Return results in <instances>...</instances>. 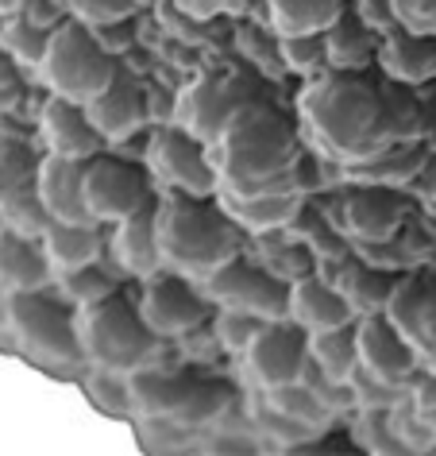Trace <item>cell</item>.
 <instances>
[{
  "instance_id": "1",
  "label": "cell",
  "mask_w": 436,
  "mask_h": 456,
  "mask_svg": "<svg viewBox=\"0 0 436 456\" xmlns=\"http://www.w3.org/2000/svg\"><path fill=\"white\" fill-rule=\"evenodd\" d=\"M297 120L302 135L336 167H359L394 143L386 89L363 74L325 70L309 77L297 94Z\"/></svg>"
},
{
  "instance_id": "2",
  "label": "cell",
  "mask_w": 436,
  "mask_h": 456,
  "mask_svg": "<svg viewBox=\"0 0 436 456\" xmlns=\"http://www.w3.org/2000/svg\"><path fill=\"white\" fill-rule=\"evenodd\" d=\"M213 163L221 175L216 193H305V163H302V135L294 124L279 117L267 101L247 105L228 124V132L213 143Z\"/></svg>"
},
{
  "instance_id": "3",
  "label": "cell",
  "mask_w": 436,
  "mask_h": 456,
  "mask_svg": "<svg viewBox=\"0 0 436 456\" xmlns=\"http://www.w3.org/2000/svg\"><path fill=\"white\" fill-rule=\"evenodd\" d=\"M158 252L163 271L205 282L244 256V228L221 209V201L174 193L158 201Z\"/></svg>"
},
{
  "instance_id": "4",
  "label": "cell",
  "mask_w": 436,
  "mask_h": 456,
  "mask_svg": "<svg viewBox=\"0 0 436 456\" xmlns=\"http://www.w3.org/2000/svg\"><path fill=\"white\" fill-rule=\"evenodd\" d=\"M77 340H82V356L89 368L117 371V375H135L151 368L158 356V345H163L147 329L140 305L124 302V294L82 305L77 310Z\"/></svg>"
},
{
  "instance_id": "5",
  "label": "cell",
  "mask_w": 436,
  "mask_h": 456,
  "mask_svg": "<svg viewBox=\"0 0 436 456\" xmlns=\"http://www.w3.org/2000/svg\"><path fill=\"white\" fill-rule=\"evenodd\" d=\"M8 329H12L20 352L39 368L74 371L85 363L82 340H77V310L70 314L43 290H24L8 298Z\"/></svg>"
},
{
  "instance_id": "6",
  "label": "cell",
  "mask_w": 436,
  "mask_h": 456,
  "mask_svg": "<svg viewBox=\"0 0 436 456\" xmlns=\"http://www.w3.org/2000/svg\"><path fill=\"white\" fill-rule=\"evenodd\" d=\"M117 70L120 59L101 47L93 28H85L82 20H66L62 28H54L51 47L39 62V77L47 94L82 101V105H89L117 77Z\"/></svg>"
},
{
  "instance_id": "7",
  "label": "cell",
  "mask_w": 436,
  "mask_h": 456,
  "mask_svg": "<svg viewBox=\"0 0 436 456\" xmlns=\"http://www.w3.org/2000/svg\"><path fill=\"white\" fill-rule=\"evenodd\" d=\"M132 387V410L143 418H166V421H182V426H201V421L221 418L232 395L221 383H193L182 379L174 371H158L155 363L143 371L128 375Z\"/></svg>"
},
{
  "instance_id": "8",
  "label": "cell",
  "mask_w": 436,
  "mask_h": 456,
  "mask_svg": "<svg viewBox=\"0 0 436 456\" xmlns=\"http://www.w3.org/2000/svg\"><path fill=\"white\" fill-rule=\"evenodd\" d=\"M255 101H262L255 82H247V77H239V74L209 70V74H198L174 97L170 120L213 147L228 132V124H232L247 105H255Z\"/></svg>"
},
{
  "instance_id": "9",
  "label": "cell",
  "mask_w": 436,
  "mask_h": 456,
  "mask_svg": "<svg viewBox=\"0 0 436 456\" xmlns=\"http://www.w3.org/2000/svg\"><path fill=\"white\" fill-rule=\"evenodd\" d=\"M147 170L155 175L158 186L182 198H216L221 175L213 163V147L198 140L193 132L178 128L174 120L158 124L147 143Z\"/></svg>"
},
{
  "instance_id": "10",
  "label": "cell",
  "mask_w": 436,
  "mask_h": 456,
  "mask_svg": "<svg viewBox=\"0 0 436 456\" xmlns=\"http://www.w3.org/2000/svg\"><path fill=\"white\" fill-rule=\"evenodd\" d=\"M205 294L216 310H239L262 322H282L290 317V282H282L262 259L236 256L213 279H205Z\"/></svg>"
},
{
  "instance_id": "11",
  "label": "cell",
  "mask_w": 436,
  "mask_h": 456,
  "mask_svg": "<svg viewBox=\"0 0 436 456\" xmlns=\"http://www.w3.org/2000/svg\"><path fill=\"white\" fill-rule=\"evenodd\" d=\"M135 305L158 340H186L213 322L209 294H201L193 279L174 275V271H158V275L143 279V294Z\"/></svg>"
},
{
  "instance_id": "12",
  "label": "cell",
  "mask_w": 436,
  "mask_h": 456,
  "mask_svg": "<svg viewBox=\"0 0 436 456\" xmlns=\"http://www.w3.org/2000/svg\"><path fill=\"white\" fill-rule=\"evenodd\" d=\"M85 205L97 224H120L151 205V178L124 159L93 155L85 159Z\"/></svg>"
},
{
  "instance_id": "13",
  "label": "cell",
  "mask_w": 436,
  "mask_h": 456,
  "mask_svg": "<svg viewBox=\"0 0 436 456\" xmlns=\"http://www.w3.org/2000/svg\"><path fill=\"white\" fill-rule=\"evenodd\" d=\"M328 216L351 240V248L375 244V240H394L398 232H406V201H401L390 186H363V182H351V190L332 201Z\"/></svg>"
},
{
  "instance_id": "14",
  "label": "cell",
  "mask_w": 436,
  "mask_h": 456,
  "mask_svg": "<svg viewBox=\"0 0 436 456\" xmlns=\"http://www.w3.org/2000/svg\"><path fill=\"white\" fill-rule=\"evenodd\" d=\"M247 371L262 391H274L282 383L302 379L305 363H309V333L302 325H294L290 317L282 322H267L262 333L255 337V345L247 348Z\"/></svg>"
},
{
  "instance_id": "15",
  "label": "cell",
  "mask_w": 436,
  "mask_h": 456,
  "mask_svg": "<svg viewBox=\"0 0 436 456\" xmlns=\"http://www.w3.org/2000/svg\"><path fill=\"white\" fill-rule=\"evenodd\" d=\"M386 317L421 352V368L436 371V279H429L417 267L406 271L386 305Z\"/></svg>"
},
{
  "instance_id": "16",
  "label": "cell",
  "mask_w": 436,
  "mask_h": 456,
  "mask_svg": "<svg viewBox=\"0 0 436 456\" xmlns=\"http://www.w3.org/2000/svg\"><path fill=\"white\" fill-rule=\"evenodd\" d=\"M355 333H359V371L386 383H413L421 375V352L409 345L406 333H398L386 314L359 317Z\"/></svg>"
},
{
  "instance_id": "17",
  "label": "cell",
  "mask_w": 436,
  "mask_h": 456,
  "mask_svg": "<svg viewBox=\"0 0 436 456\" xmlns=\"http://www.w3.org/2000/svg\"><path fill=\"white\" fill-rule=\"evenodd\" d=\"M89 120L97 124V132L105 135V143H124L151 120V94L140 82V74L117 70V77L89 101Z\"/></svg>"
},
{
  "instance_id": "18",
  "label": "cell",
  "mask_w": 436,
  "mask_h": 456,
  "mask_svg": "<svg viewBox=\"0 0 436 456\" xmlns=\"http://www.w3.org/2000/svg\"><path fill=\"white\" fill-rule=\"evenodd\" d=\"M39 132L51 155H66V159H93L105 147V135L97 132V124L89 120V109L82 101L70 97H47V105L39 112Z\"/></svg>"
},
{
  "instance_id": "19",
  "label": "cell",
  "mask_w": 436,
  "mask_h": 456,
  "mask_svg": "<svg viewBox=\"0 0 436 456\" xmlns=\"http://www.w3.org/2000/svg\"><path fill=\"white\" fill-rule=\"evenodd\" d=\"M36 193L47 205L51 221H66V224H85L93 221L85 205V163L82 159H66V155H43L39 163V178H36Z\"/></svg>"
},
{
  "instance_id": "20",
  "label": "cell",
  "mask_w": 436,
  "mask_h": 456,
  "mask_svg": "<svg viewBox=\"0 0 436 456\" xmlns=\"http://www.w3.org/2000/svg\"><path fill=\"white\" fill-rule=\"evenodd\" d=\"M109 252L117 259V267L132 279H151L163 271V252H158V201L143 205L140 213L112 224Z\"/></svg>"
},
{
  "instance_id": "21",
  "label": "cell",
  "mask_w": 436,
  "mask_h": 456,
  "mask_svg": "<svg viewBox=\"0 0 436 456\" xmlns=\"http://www.w3.org/2000/svg\"><path fill=\"white\" fill-rule=\"evenodd\" d=\"M221 209L244 228L247 236H274L290 232L294 221L305 209L302 190H279V193H216Z\"/></svg>"
},
{
  "instance_id": "22",
  "label": "cell",
  "mask_w": 436,
  "mask_h": 456,
  "mask_svg": "<svg viewBox=\"0 0 436 456\" xmlns=\"http://www.w3.org/2000/svg\"><path fill=\"white\" fill-rule=\"evenodd\" d=\"M317 271L325 279H332L340 287V294L351 302L355 317H375V314H386L390 298L398 290V271H383L375 264H367L359 256H348L340 264H317Z\"/></svg>"
},
{
  "instance_id": "23",
  "label": "cell",
  "mask_w": 436,
  "mask_h": 456,
  "mask_svg": "<svg viewBox=\"0 0 436 456\" xmlns=\"http://www.w3.org/2000/svg\"><path fill=\"white\" fill-rule=\"evenodd\" d=\"M290 322L302 325L309 337L313 333H325V329H340V325H351L359 322L351 310V302L340 294V287L332 279H325L320 271L313 275L297 279L290 287Z\"/></svg>"
},
{
  "instance_id": "24",
  "label": "cell",
  "mask_w": 436,
  "mask_h": 456,
  "mask_svg": "<svg viewBox=\"0 0 436 456\" xmlns=\"http://www.w3.org/2000/svg\"><path fill=\"white\" fill-rule=\"evenodd\" d=\"M54 282V267L43 240L24 236L16 228H0V287L8 294H24V290H47Z\"/></svg>"
},
{
  "instance_id": "25",
  "label": "cell",
  "mask_w": 436,
  "mask_h": 456,
  "mask_svg": "<svg viewBox=\"0 0 436 456\" xmlns=\"http://www.w3.org/2000/svg\"><path fill=\"white\" fill-rule=\"evenodd\" d=\"M378 66L390 82L417 89L424 82H436V39L432 36H417V31L394 28L383 36L378 47Z\"/></svg>"
},
{
  "instance_id": "26",
  "label": "cell",
  "mask_w": 436,
  "mask_h": 456,
  "mask_svg": "<svg viewBox=\"0 0 436 456\" xmlns=\"http://www.w3.org/2000/svg\"><path fill=\"white\" fill-rule=\"evenodd\" d=\"M429 163H432V147L424 140H394L375 159H367V163H359V167H348V178L363 182V186L401 190V186H413V182L424 175Z\"/></svg>"
},
{
  "instance_id": "27",
  "label": "cell",
  "mask_w": 436,
  "mask_h": 456,
  "mask_svg": "<svg viewBox=\"0 0 436 456\" xmlns=\"http://www.w3.org/2000/svg\"><path fill=\"white\" fill-rule=\"evenodd\" d=\"M378 47H383V36L371 24H363L355 12H343L340 20H332L325 28L328 70L363 74L371 62H378Z\"/></svg>"
},
{
  "instance_id": "28",
  "label": "cell",
  "mask_w": 436,
  "mask_h": 456,
  "mask_svg": "<svg viewBox=\"0 0 436 456\" xmlns=\"http://www.w3.org/2000/svg\"><path fill=\"white\" fill-rule=\"evenodd\" d=\"M43 252H47L51 267H54V279H59L74 267L97 264V259L105 256V236H101L97 221H85V224L54 221L47 232H43Z\"/></svg>"
},
{
  "instance_id": "29",
  "label": "cell",
  "mask_w": 436,
  "mask_h": 456,
  "mask_svg": "<svg viewBox=\"0 0 436 456\" xmlns=\"http://www.w3.org/2000/svg\"><path fill=\"white\" fill-rule=\"evenodd\" d=\"M343 12V0H267V24L274 36H313Z\"/></svg>"
},
{
  "instance_id": "30",
  "label": "cell",
  "mask_w": 436,
  "mask_h": 456,
  "mask_svg": "<svg viewBox=\"0 0 436 456\" xmlns=\"http://www.w3.org/2000/svg\"><path fill=\"white\" fill-rule=\"evenodd\" d=\"M309 360L325 375H332V379H351L359 371V333H355V322L309 337Z\"/></svg>"
},
{
  "instance_id": "31",
  "label": "cell",
  "mask_w": 436,
  "mask_h": 456,
  "mask_svg": "<svg viewBox=\"0 0 436 456\" xmlns=\"http://www.w3.org/2000/svg\"><path fill=\"white\" fill-rule=\"evenodd\" d=\"M270 395V410L279 414L282 421H290V426L297 429H305V433H320L332 421V410L320 403L317 391L309 383L302 379H294V383H282V387H274Z\"/></svg>"
},
{
  "instance_id": "32",
  "label": "cell",
  "mask_w": 436,
  "mask_h": 456,
  "mask_svg": "<svg viewBox=\"0 0 436 456\" xmlns=\"http://www.w3.org/2000/svg\"><path fill=\"white\" fill-rule=\"evenodd\" d=\"M290 232L297 236V240L309 244V252L317 256V264H340V259H348V256L355 252L351 240L336 228V221H332L328 213L313 209L309 201H305V209H302V216L294 221Z\"/></svg>"
},
{
  "instance_id": "33",
  "label": "cell",
  "mask_w": 436,
  "mask_h": 456,
  "mask_svg": "<svg viewBox=\"0 0 436 456\" xmlns=\"http://www.w3.org/2000/svg\"><path fill=\"white\" fill-rule=\"evenodd\" d=\"M43 159L20 140H0V209L36 190Z\"/></svg>"
},
{
  "instance_id": "34",
  "label": "cell",
  "mask_w": 436,
  "mask_h": 456,
  "mask_svg": "<svg viewBox=\"0 0 436 456\" xmlns=\"http://www.w3.org/2000/svg\"><path fill=\"white\" fill-rule=\"evenodd\" d=\"M259 259H262V267H270L274 275H279L282 282H290V287L297 279H305V275L317 271V256L309 252V244L297 240L294 232L270 236V240L259 248Z\"/></svg>"
},
{
  "instance_id": "35",
  "label": "cell",
  "mask_w": 436,
  "mask_h": 456,
  "mask_svg": "<svg viewBox=\"0 0 436 456\" xmlns=\"http://www.w3.org/2000/svg\"><path fill=\"white\" fill-rule=\"evenodd\" d=\"M62 290V298L74 305V310H82V305H93V302H105L112 294H120V275H112L109 267L97 264H85V267H74L66 271V275L54 279Z\"/></svg>"
},
{
  "instance_id": "36",
  "label": "cell",
  "mask_w": 436,
  "mask_h": 456,
  "mask_svg": "<svg viewBox=\"0 0 436 456\" xmlns=\"http://www.w3.org/2000/svg\"><path fill=\"white\" fill-rule=\"evenodd\" d=\"M51 28L36 24V20H28L24 12H12V20H4V28H0V47L12 54V62L20 66H36L43 62V54L51 47Z\"/></svg>"
},
{
  "instance_id": "37",
  "label": "cell",
  "mask_w": 436,
  "mask_h": 456,
  "mask_svg": "<svg viewBox=\"0 0 436 456\" xmlns=\"http://www.w3.org/2000/svg\"><path fill=\"white\" fill-rule=\"evenodd\" d=\"M282 43V66L297 77H317L328 70V51H325V31H313V36H279Z\"/></svg>"
},
{
  "instance_id": "38",
  "label": "cell",
  "mask_w": 436,
  "mask_h": 456,
  "mask_svg": "<svg viewBox=\"0 0 436 456\" xmlns=\"http://www.w3.org/2000/svg\"><path fill=\"white\" fill-rule=\"evenodd\" d=\"M386 89V105H390V120H394V140H424L429 132V117H424V105L409 94V86L398 82H383Z\"/></svg>"
},
{
  "instance_id": "39",
  "label": "cell",
  "mask_w": 436,
  "mask_h": 456,
  "mask_svg": "<svg viewBox=\"0 0 436 456\" xmlns=\"http://www.w3.org/2000/svg\"><path fill=\"white\" fill-rule=\"evenodd\" d=\"M262 317L239 314V310H221L213 317V340L232 356H247V348L255 345V337L262 333Z\"/></svg>"
},
{
  "instance_id": "40",
  "label": "cell",
  "mask_w": 436,
  "mask_h": 456,
  "mask_svg": "<svg viewBox=\"0 0 436 456\" xmlns=\"http://www.w3.org/2000/svg\"><path fill=\"white\" fill-rule=\"evenodd\" d=\"M355 441H359V449L378 452V456L406 452L401 449V441H398V429H394L390 410H355Z\"/></svg>"
},
{
  "instance_id": "41",
  "label": "cell",
  "mask_w": 436,
  "mask_h": 456,
  "mask_svg": "<svg viewBox=\"0 0 436 456\" xmlns=\"http://www.w3.org/2000/svg\"><path fill=\"white\" fill-rule=\"evenodd\" d=\"M390 418H394L398 441H401V449H406V452H429V449H436V429L421 418V410L413 406V395L401 398V403L390 410Z\"/></svg>"
},
{
  "instance_id": "42",
  "label": "cell",
  "mask_w": 436,
  "mask_h": 456,
  "mask_svg": "<svg viewBox=\"0 0 436 456\" xmlns=\"http://www.w3.org/2000/svg\"><path fill=\"white\" fill-rule=\"evenodd\" d=\"M89 391V403L101 406L105 414H124V410H132V387H128V375H117V371H97L89 375L85 383Z\"/></svg>"
},
{
  "instance_id": "43",
  "label": "cell",
  "mask_w": 436,
  "mask_h": 456,
  "mask_svg": "<svg viewBox=\"0 0 436 456\" xmlns=\"http://www.w3.org/2000/svg\"><path fill=\"white\" fill-rule=\"evenodd\" d=\"M66 12L85 28H105L117 20H132L140 12V0H66Z\"/></svg>"
},
{
  "instance_id": "44",
  "label": "cell",
  "mask_w": 436,
  "mask_h": 456,
  "mask_svg": "<svg viewBox=\"0 0 436 456\" xmlns=\"http://www.w3.org/2000/svg\"><path fill=\"white\" fill-rule=\"evenodd\" d=\"M398 28L436 39V0H394Z\"/></svg>"
},
{
  "instance_id": "45",
  "label": "cell",
  "mask_w": 436,
  "mask_h": 456,
  "mask_svg": "<svg viewBox=\"0 0 436 456\" xmlns=\"http://www.w3.org/2000/svg\"><path fill=\"white\" fill-rule=\"evenodd\" d=\"M174 8L186 20H221V16H239L247 8V0H174Z\"/></svg>"
},
{
  "instance_id": "46",
  "label": "cell",
  "mask_w": 436,
  "mask_h": 456,
  "mask_svg": "<svg viewBox=\"0 0 436 456\" xmlns=\"http://www.w3.org/2000/svg\"><path fill=\"white\" fill-rule=\"evenodd\" d=\"M355 16L363 24H371L378 36L398 28V12H394V0H355Z\"/></svg>"
},
{
  "instance_id": "47",
  "label": "cell",
  "mask_w": 436,
  "mask_h": 456,
  "mask_svg": "<svg viewBox=\"0 0 436 456\" xmlns=\"http://www.w3.org/2000/svg\"><path fill=\"white\" fill-rule=\"evenodd\" d=\"M97 43L112 54H120L124 47H132L135 43V16L132 20H117V24H105V28H93Z\"/></svg>"
},
{
  "instance_id": "48",
  "label": "cell",
  "mask_w": 436,
  "mask_h": 456,
  "mask_svg": "<svg viewBox=\"0 0 436 456\" xmlns=\"http://www.w3.org/2000/svg\"><path fill=\"white\" fill-rule=\"evenodd\" d=\"M413 406H417L421 418L436 429V371H424L421 368V375L413 379Z\"/></svg>"
},
{
  "instance_id": "49",
  "label": "cell",
  "mask_w": 436,
  "mask_h": 456,
  "mask_svg": "<svg viewBox=\"0 0 436 456\" xmlns=\"http://www.w3.org/2000/svg\"><path fill=\"white\" fill-rule=\"evenodd\" d=\"M20 12H24L28 20H36V24H43V28H51V31L66 24V20H62V8L51 4V0H28Z\"/></svg>"
},
{
  "instance_id": "50",
  "label": "cell",
  "mask_w": 436,
  "mask_h": 456,
  "mask_svg": "<svg viewBox=\"0 0 436 456\" xmlns=\"http://www.w3.org/2000/svg\"><path fill=\"white\" fill-rule=\"evenodd\" d=\"M4 86H12V54L0 47V89Z\"/></svg>"
},
{
  "instance_id": "51",
  "label": "cell",
  "mask_w": 436,
  "mask_h": 456,
  "mask_svg": "<svg viewBox=\"0 0 436 456\" xmlns=\"http://www.w3.org/2000/svg\"><path fill=\"white\" fill-rule=\"evenodd\" d=\"M28 0H0V12L4 16H12V12H20V8H24Z\"/></svg>"
}]
</instances>
